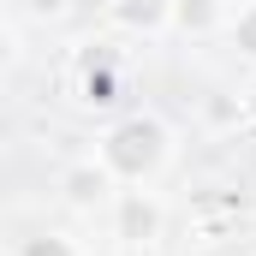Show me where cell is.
Masks as SVG:
<instances>
[{"mask_svg": "<svg viewBox=\"0 0 256 256\" xmlns=\"http://www.w3.org/2000/svg\"><path fill=\"white\" fill-rule=\"evenodd\" d=\"M167 155H173V137H167L161 120H149V114H126L120 126H108L102 149H96V161H102L120 185H149V179L167 167Z\"/></svg>", "mask_w": 256, "mask_h": 256, "instance_id": "1", "label": "cell"}, {"mask_svg": "<svg viewBox=\"0 0 256 256\" xmlns=\"http://www.w3.org/2000/svg\"><path fill=\"white\" fill-rule=\"evenodd\" d=\"M161 226H167V208H161L155 191L126 185V191L114 196V238H120V244H155Z\"/></svg>", "mask_w": 256, "mask_h": 256, "instance_id": "2", "label": "cell"}, {"mask_svg": "<svg viewBox=\"0 0 256 256\" xmlns=\"http://www.w3.org/2000/svg\"><path fill=\"white\" fill-rule=\"evenodd\" d=\"M120 179L102 167V161H78V167H66V179H60V196H66V208H78V214H90V208H102L108 196H120L114 191Z\"/></svg>", "mask_w": 256, "mask_h": 256, "instance_id": "3", "label": "cell"}, {"mask_svg": "<svg viewBox=\"0 0 256 256\" xmlns=\"http://www.w3.org/2000/svg\"><path fill=\"white\" fill-rule=\"evenodd\" d=\"M108 18L131 36H161L173 24V0H108Z\"/></svg>", "mask_w": 256, "mask_h": 256, "instance_id": "4", "label": "cell"}, {"mask_svg": "<svg viewBox=\"0 0 256 256\" xmlns=\"http://www.w3.org/2000/svg\"><path fill=\"white\" fill-rule=\"evenodd\" d=\"M78 102L84 108H114L120 102V72L108 54H84L78 60Z\"/></svg>", "mask_w": 256, "mask_h": 256, "instance_id": "5", "label": "cell"}, {"mask_svg": "<svg viewBox=\"0 0 256 256\" xmlns=\"http://www.w3.org/2000/svg\"><path fill=\"white\" fill-rule=\"evenodd\" d=\"M214 24H220V0H173V30L208 36Z\"/></svg>", "mask_w": 256, "mask_h": 256, "instance_id": "6", "label": "cell"}, {"mask_svg": "<svg viewBox=\"0 0 256 256\" xmlns=\"http://www.w3.org/2000/svg\"><path fill=\"white\" fill-rule=\"evenodd\" d=\"M18 256H84V250H78V238H72V232H54V226H48V232L18 238Z\"/></svg>", "mask_w": 256, "mask_h": 256, "instance_id": "7", "label": "cell"}, {"mask_svg": "<svg viewBox=\"0 0 256 256\" xmlns=\"http://www.w3.org/2000/svg\"><path fill=\"white\" fill-rule=\"evenodd\" d=\"M232 48H238L244 60H256V0L238 6V18H232Z\"/></svg>", "mask_w": 256, "mask_h": 256, "instance_id": "8", "label": "cell"}, {"mask_svg": "<svg viewBox=\"0 0 256 256\" xmlns=\"http://www.w3.org/2000/svg\"><path fill=\"white\" fill-rule=\"evenodd\" d=\"M24 12H30L36 24H60L66 12H72V0H24Z\"/></svg>", "mask_w": 256, "mask_h": 256, "instance_id": "9", "label": "cell"}, {"mask_svg": "<svg viewBox=\"0 0 256 256\" xmlns=\"http://www.w3.org/2000/svg\"><path fill=\"white\" fill-rule=\"evenodd\" d=\"M120 256H155L149 244H120Z\"/></svg>", "mask_w": 256, "mask_h": 256, "instance_id": "10", "label": "cell"}, {"mask_svg": "<svg viewBox=\"0 0 256 256\" xmlns=\"http://www.w3.org/2000/svg\"><path fill=\"white\" fill-rule=\"evenodd\" d=\"M244 108H250V126H256V78H250V90H244Z\"/></svg>", "mask_w": 256, "mask_h": 256, "instance_id": "11", "label": "cell"}, {"mask_svg": "<svg viewBox=\"0 0 256 256\" xmlns=\"http://www.w3.org/2000/svg\"><path fill=\"white\" fill-rule=\"evenodd\" d=\"M250 256H256V250H250Z\"/></svg>", "mask_w": 256, "mask_h": 256, "instance_id": "12", "label": "cell"}]
</instances>
